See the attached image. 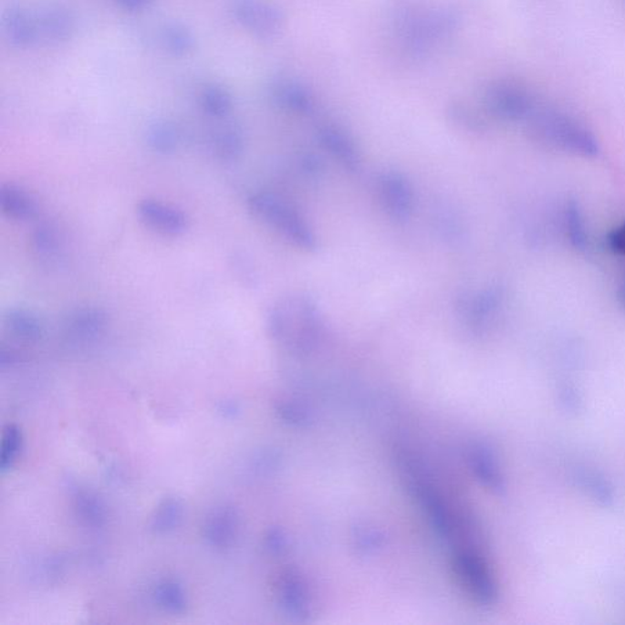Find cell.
Listing matches in <instances>:
<instances>
[{"label": "cell", "instance_id": "cell-1", "mask_svg": "<svg viewBox=\"0 0 625 625\" xmlns=\"http://www.w3.org/2000/svg\"><path fill=\"white\" fill-rule=\"evenodd\" d=\"M270 338L295 354L314 352L323 339V317L308 296L292 294L277 301L266 317Z\"/></svg>", "mask_w": 625, "mask_h": 625}, {"label": "cell", "instance_id": "cell-2", "mask_svg": "<svg viewBox=\"0 0 625 625\" xmlns=\"http://www.w3.org/2000/svg\"><path fill=\"white\" fill-rule=\"evenodd\" d=\"M526 122L531 135L544 142L580 157H598L599 146L592 132L562 111L537 104Z\"/></svg>", "mask_w": 625, "mask_h": 625}, {"label": "cell", "instance_id": "cell-3", "mask_svg": "<svg viewBox=\"0 0 625 625\" xmlns=\"http://www.w3.org/2000/svg\"><path fill=\"white\" fill-rule=\"evenodd\" d=\"M248 207L256 218L295 247L306 252H316L319 247L316 234L305 216L283 198L267 193H255L248 198Z\"/></svg>", "mask_w": 625, "mask_h": 625}, {"label": "cell", "instance_id": "cell-4", "mask_svg": "<svg viewBox=\"0 0 625 625\" xmlns=\"http://www.w3.org/2000/svg\"><path fill=\"white\" fill-rule=\"evenodd\" d=\"M453 576L465 594L483 606H493L498 587L483 547L453 548Z\"/></svg>", "mask_w": 625, "mask_h": 625}, {"label": "cell", "instance_id": "cell-5", "mask_svg": "<svg viewBox=\"0 0 625 625\" xmlns=\"http://www.w3.org/2000/svg\"><path fill=\"white\" fill-rule=\"evenodd\" d=\"M486 110L505 121H526L537 103L529 89L515 79H498L491 83L484 96Z\"/></svg>", "mask_w": 625, "mask_h": 625}, {"label": "cell", "instance_id": "cell-6", "mask_svg": "<svg viewBox=\"0 0 625 625\" xmlns=\"http://www.w3.org/2000/svg\"><path fill=\"white\" fill-rule=\"evenodd\" d=\"M504 302L505 295L500 287L465 292L456 302L458 319L472 334H485L496 323Z\"/></svg>", "mask_w": 625, "mask_h": 625}, {"label": "cell", "instance_id": "cell-7", "mask_svg": "<svg viewBox=\"0 0 625 625\" xmlns=\"http://www.w3.org/2000/svg\"><path fill=\"white\" fill-rule=\"evenodd\" d=\"M234 16L245 30L260 39H272L283 30V13L266 0H237Z\"/></svg>", "mask_w": 625, "mask_h": 625}, {"label": "cell", "instance_id": "cell-8", "mask_svg": "<svg viewBox=\"0 0 625 625\" xmlns=\"http://www.w3.org/2000/svg\"><path fill=\"white\" fill-rule=\"evenodd\" d=\"M379 200L390 218L403 222L413 211V190L407 177L397 172L381 173L378 180Z\"/></svg>", "mask_w": 625, "mask_h": 625}, {"label": "cell", "instance_id": "cell-9", "mask_svg": "<svg viewBox=\"0 0 625 625\" xmlns=\"http://www.w3.org/2000/svg\"><path fill=\"white\" fill-rule=\"evenodd\" d=\"M137 215L144 225L169 237H180L189 230V218L182 211L161 201H141L137 204Z\"/></svg>", "mask_w": 625, "mask_h": 625}, {"label": "cell", "instance_id": "cell-10", "mask_svg": "<svg viewBox=\"0 0 625 625\" xmlns=\"http://www.w3.org/2000/svg\"><path fill=\"white\" fill-rule=\"evenodd\" d=\"M453 27V16L446 13H428L411 16L403 27L404 41L414 52H422L433 41L443 37Z\"/></svg>", "mask_w": 625, "mask_h": 625}, {"label": "cell", "instance_id": "cell-11", "mask_svg": "<svg viewBox=\"0 0 625 625\" xmlns=\"http://www.w3.org/2000/svg\"><path fill=\"white\" fill-rule=\"evenodd\" d=\"M38 37L47 45H63L75 34V17L70 10L60 5L46 6L35 14Z\"/></svg>", "mask_w": 625, "mask_h": 625}, {"label": "cell", "instance_id": "cell-12", "mask_svg": "<svg viewBox=\"0 0 625 625\" xmlns=\"http://www.w3.org/2000/svg\"><path fill=\"white\" fill-rule=\"evenodd\" d=\"M469 468L478 482L495 494H502L505 484L500 464L491 447L485 443H475L468 449Z\"/></svg>", "mask_w": 625, "mask_h": 625}, {"label": "cell", "instance_id": "cell-13", "mask_svg": "<svg viewBox=\"0 0 625 625\" xmlns=\"http://www.w3.org/2000/svg\"><path fill=\"white\" fill-rule=\"evenodd\" d=\"M277 595L281 605L296 618H308L312 614V598L306 580L295 570H286L277 580Z\"/></svg>", "mask_w": 625, "mask_h": 625}, {"label": "cell", "instance_id": "cell-14", "mask_svg": "<svg viewBox=\"0 0 625 625\" xmlns=\"http://www.w3.org/2000/svg\"><path fill=\"white\" fill-rule=\"evenodd\" d=\"M318 141L321 148L343 168L349 172L359 170L360 164L359 148L345 130L335 125H325L318 131Z\"/></svg>", "mask_w": 625, "mask_h": 625}, {"label": "cell", "instance_id": "cell-15", "mask_svg": "<svg viewBox=\"0 0 625 625\" xmlns=\"http://www.w3.org/2000/svg\"><path fill=\"white\" fill-rule=\"evenodd\" d=\"M2 27L6 41L16 48H30L39 39L36 16L21 6H10L5 10Z\"/></svg>", "mask_w": 625, "mask_h": 625}, {"label": "cell", "instance_id": "cell-16", "mask_svg": "<svg viewBox=\"0 0 625 625\" xmlns=\"http://www.w3.org/2000/svg\"><path fill=\"white\" fill-rule=\"evenodd\" d=\"M274 103L281 109L298 115H308L316 108L313 93L301 82L283 79L272 87Z\"/></svg>", "mask_w": 625, "mask_h": 625}, {"label": "cell", "instance_id": "cell-17", "mask_svg": "<svg viewBox=\"0 0 625 625\" xmlns=\"http://www.w3.org/2000/svg\"><path fill=\"white\" fill-rule=\"evenodd\" d=\"M0 209L3 214L17 222L34 219L38 212L35 198L23 187L14 183H3L0 186Z\"/></svg>", "mask_w": 625, "mask_h": 625}, {"label": "cell", "instance_id": "cell-18", "mask_svg": "<svg viewBox=\"0 0 625 625\" xmlns=\"http://www.w3.org/2000/svg\"><path fill=\"white\" fill-rule=\"evenodd\" d=\"M108 325L106 310L99 307H86L75 310L68 319V331L78 338H95L104 331Z\"/></svg>", "mask_w": 625, "mask_h": 625}, {"label": "cell", "instance_id": "cell-19", "mask_svg": "<svg viewBox=\"0 0 625 625\" xmlns=\"http://www.w3.org/2000/svg\"><path fill=\"white\" fill-rule=\"evenodd\" d=\"M5 325L10 334L25 341H37L43 336L42 320L31 310L9 309L5 316Z\"/></svg>", "mask_w": 625, "mask_h": 625}, {"label": "cell", "instance_id": "cell-20", "mask_svg": "<svg viewBox=\"0 0 625 625\" xmlns=\"http://www.w3.org/2000/svg\"><path fill=\"white\" fill-rule=\"evenodd\" d=\"M162 48L173 57H186L193 52L196 38L189 27L180 23H168L159 32Z\"/></svg>", "mask_w": 625, "mask_h": 625}, {"label": "cell", "instance_id": "cell-21", "mask_svg": "<svg viewBox=\"0 0 625 625\" xmlns=\"http://www.w3.org/2000/svg\"><path fill=\"white\" fill-rule=\"evenodd\" d=\"M146 142L158 154H172L182 142V132L172 121L159 120L148 126Z\"/></svg>", "mask_w": 625, "mask_h": 625}, {"label": "cell", "instance_id": "cell-22", "mask_svg": "<svg viewBox=\"0 0 625 625\" xmlns=\"http://www.w3.org/2000/svg\"><path fill=\"white\" fill-rule=\"evenodd\" d=\"M213 150L216 157L224 161H236L244 153V133L237 126H226L215 133Z\"/></svg>", "mask_w": 625, "mask_h": 625}, {"label": "cell", "instance_id": "cell-23", "mask_svg": "<svg viewBox=\"0 0 625 625\" xmlns=\"http://www.w3.org/2000/svg\"><path fill=\"white\" fill-rule=\"evenodd\" d=\"M578 485L585 490V493L602 505H612L614 502V490L605 476L592 471L579 469L576 473Z\"/></svg>", "mask_w": 625, "mask_h": 625}, {"label": "cell", "instance_id": "cell-24", "mask_svg": "<svg viewBox=\"0 0 625 625\" xmlns=\"http://www.w3.org/2000/svg\"><path fill=\"white\" fill-rule=\"evenodd\" d=\"M200 104L204 113L212 118H225L233 110V96L225 87L208 85L202 89Z\"/></svg>", "mask_w": 625, "mask_h": 625}, {"label": "cell", "instance_id": "cell-25", "mask_svg": "<svg viewBox=\"0 0 625 625\" xmlns=\"http://www.w3.org/2000/svg\"><path fill=\"white\" fill-rule=\"evenodd\" d=\"M565 225L570 244L578 249L588 247V233L585 229L583 214L574 202H570L565 209Z\"/></svg>", "mask_w": 625, "mask_h": 625}, {"label": "cell", "instance_id": "cell-26", "mask_svg": "<svg viewBox=\"0 0 625 625\" xmlns=\"http://www.w3.org/2000/svg\"><path fill=\"white\" fill-rule=\"evenodd\" d=\"M449 114L451 120L454 124L461 126L468 131H480L485 128V120H484L479 111L469 106L467 103L456 102L450 107Z\"/></svg>", "mask_w": 625, "mask_h": 625}, {"label": "cell", "instance_id": "cell-27", "mask_svg": "<svg viewBox=\"0 0 625 625\" xmlns=\"http://www.w3.org/2000/svg\"><path fill=\"white\" fill-rule=\"evenodd\" d=\"M59 237L57 231L49 225H41L32 234V247L41 255H50L57 251Z\"/></svg>", "mask_w": 625, "mask_h": 625}, {"label": "cell", "instance_id": "cell-28", "mask_svg": "<svg viewBox=\"0 0 625 625\" xmlns=\"http://www.w3.org/2000/svg\"><path fill=\"white\" fill-rule=\"evenodd\" d=\"M279 411L281 417H283L285 421H287L294 425H307L310 421L309 411L307 410L303 404L292 402V401H288V402H284L281 404Z\"/></svg>", "mask_w": 625, "mask_h": 625}, {"label": "cell", "instance_id": "cell-29", "mask_svg": "<svg viewBox=\"0 0 625 625\" xmlns=\"http://www.w3.org/2000/svg\"><path fill=\"white\" fill-rule=\"evenodd\" d=\"M353 539L356 541V547L364 552L374 551L375 548L380 547L384 541L380 531L368 526L359 527Z\"/></svg>", "mask_w": 625, "mask_h": 625}, {"label": "cell", "instance_id": "cell-30", "mask_svg": "<svg viewBox=\"0 0 625 625\" xmlns=\"http://www.w3.org/2000/svg\"><path fill=\"white\" fill-rule=\"evenodd\" d=\"M17 450H19V432H17V430L14 428V426H10V428L6 430L5 443H3V468H5L6 465L12 464L14 457H16V454L17 453Z\"/></svg>", "mask_w": 625, "mask_h": 625}, {"label": "cell", "instance_id": "cell-31", "mask_svg": "<svg viewBox=\"0 0 625 625\" xmlns=\"http://www.w3.org/2000/svg\"><path fill=\"white\" fill-rule=\"evenodd\" d=\"M559 402H561L562 407L566 411H573V413H576L583 406V401H581L579 393L576 391V389L568 388V386L562 389L561 395H559Z\"/></svg>", "mask_w": 625, "mask_h": 625}, {"label": "cell", "instance_id": "cell-32", "mask_svg": "<svg viewBox=\"0 0 625 625\" xmlns=\"http://www.w3.org/2000/svg\"><path fill=\"white\" fill-rule=\"evenodd\" d=\"M161 598L162 602L170 609H182L183 605V598L182 592L177 590L173 585H166V588L162 589L161 592Z\"/></svg>", "mask_w": 625, "mask_h": 625}, {"label": "cell", "instance_id": "cell-33", "mask_svg": "<svg viewBox=\"0 0 625 625\" xmlns=\"http://www.w3.org/2000/svg\"><path fill=\"white\" fill-rule=\"evenodd\" d=\"M177 512H179V507L173 502H169L165 504V507L159 512L158 518H155V526H161V529H165L166 526H172L175 523L177 519Z\"/></svg>", "mask_w": 625, "mask_h": 625}, {"label": "cell", "instance_id": "cell-34", "mask_svg": "<svg viewBox=\"0 0 625 625\" xmlns=\"http://www.w3.org/2000/svg\"><path fill=\"white\" fill-rule=\"evenodd\" d=\"M609 245L614 253L625 255V220L609 234Z\"/></svg>", "mask_w": 625, "mask_h": 625}, {"label": "cell", "instance_id": "cell-35", "mask_svg": "<svg viewBox=\"0 0 625 625\" xmlns=\"http://www.w3.org/2000/svg\"><path fill=\"white\" fill-rule=\"evenodd\" d=\"M121 9L128 12H142L154 2V0H114Z\"/></svg>", "mask_w": 625, "mask_h": 625}, {"label": "cell", "instance_id": "cell-36", "mask_svg": "<svg viewBox=\"0 0 625 625\" xmlns=\"http://www.w3.org/2000/svg\"><path fill=\"white\" fill-rule=\"evenodd\" d=\"M618 297H620L621 306H623L625 308V283L621 285L620 292H618Z\"/></svg>", "mask_w": 625, "mask_h": 625}]
</instances>
